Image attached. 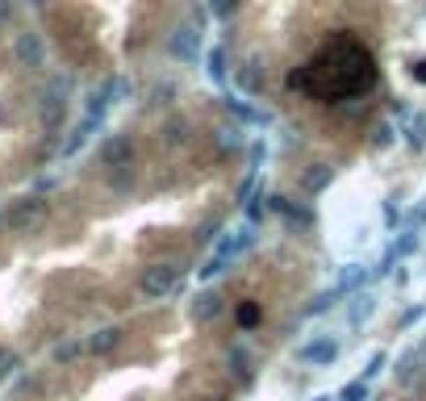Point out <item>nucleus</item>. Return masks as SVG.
Here are the masks:
<instances>
[{"instance_id": "obj_27", "label": "nucleus", "mask_w": 426, "mask_h": 401, "mask_svg": "<svg viewBox=\"0 0 426 401\" xmlns=\"http://www.w3.org/2000/svg\"><path fill=\"white\" fill-rule=\"evenodd\" d=\"M8 17H13V0H0V25H4Z\"/></svg>"}, {"instance_id": "obj_26", "label": "nucleus", "mask_w": 426, "mask_h": 401, "mask_svg": "<svg viewBox=\"0 0 426 401\" xmlns=\"http://www.w3.org/2000/svg\"><path fill=\"white\" fill-rule=\"evenodd\" d=\"M410 67H414V80H418V84H426V59H414Z\"/></svg>"}, {"instance_id": "obj_8", "label": "nucleus", "mask_w": 426, "mask_h": 401, "mask_svg": "<svg viewBox=\"0 0 426 401\" xmlns=\"http://www.w3.org/2000/svg\"><path fill=\"white\" fill-rule=\"evenodd\" d=\"M251 243H255V234H251V230H238L234 239H226V243L218 247V255H213V259H222V264H226V259H238Z\"/></svg>"}, {"instance_id": "obj_22", "label": "nucleus", "mask_w": 426, "mask_h": 401, "mask_svg": "<svg viewBox=\"0 0 426 401\" xmlns=\"http://www.w3.org/2000/svg\"><path fill=\"white\" fill-rule=\"evenodd\" d=\"M389 138H393V130H389V126H376V134H372V146H389Z\"/></svg>"}, {"instance_id": "obj_3", "label": "nucleus", "mask_w": 426, "mask_h": 401, "mask_svg": "<svg viewBox=\"0 0 426 401\" xmlns=\"http://www.w3.org/2000/svg\"><path fill=\"white\" fill-rule=\"evenodd\" d=\"M46 218V201H38V197H25V201H17L13 209H8V226L13 230H29V226H38Z\"/></svg>"}, {"instance_id": "obj_9", "label": "nucleus", "mask_w": 426, "mask_h": 401, "mask_svg": "<svg viewBox=\"0 0 426 401\" xmlns=\"http://www.w3.org/2000/svg\"><path fill=\"white\" fill-rule=\"evenodd\" d=\"M117 343H121V331L117 326H105V331H96L88 339V351L92 356H109V351H117Z\"/></svg>"}, {"instance_id": "obj_16", "label": "nucleus", "mask_w": 426, "mask_h": 401, "mask_svg": "<svg viewBox=\"0 0 426 401\" xmlns=\"http://www.w3.org/2000/svg\"><path fill=\"white\" fill-rule=\"evenodd\" d=\"M339 398H343V401L368 398V381H364V377H360V381H351V385H347V389H343V393H339Z\"/></svg>"}, {"instance_id": "obj_23", "label": "nucleus", "mask_w": 426, "mask_h": 401, "mask_svg": "<svg viewBox=\"0 0 426 401\" xmlns=\"http://www.w3.org/2000/svg\"><path fill=\"white\" fill-rule=\"evenodd\" d=\"M414 247H418V239H414V234H406V239H402V243L393 247V255H410Z\"/></svg>"}, {"instance_id": "obj_6", "label": "nucleus", "mask_w": 426, "mask_h": 401, "mask_svg": "<svg viewBox=\"0 0 426 401\" xmlns=\"http://www.w3.org/2000/svg\"><path fill=\"white\" fill-rule=\"evenodd\" d=\"M335 356H339V343L335 339H318V343L297 347V360L301 364H335Z\"/></svg>"}, {"instance_id": "obj_7", "label": "nucleus", "mask_w": 426, "mask_h": 401, "mask_svg": "<svg viewBox=\"0 0 426 401\" xmlns=\"http://www.w3.org/2000/svg\"><path fill=\"white\" fill-rule=\"evenodd\" d=\"M197 50H201V33H192L188 25L184 29H176V38H172V54H180V59H197Z\"/></svg>"}, {"instance_id": "obj_10", "label": "nucleus", "mask_w": 426, "mask_h": 401, "mask_svg": "<svg viewBox=\"0 0 426 401\" xmlns=\"http://www.w3.org/2000/svg\"><path fill=\"white\" fill-rule=\"evenodd\" d=\"M330 180H335V172H330V167H322V163H314V167H310V172L301 176V184H305V192H322V188H326Z\"/></svg>"}, {"instance_id": "obj_28", "label": "nucleus", "mask_w": 426, "mask_h": 401, "mask_svg": "<svg viewBox=\"0 0 426 401\" xmlns=\"http://www.w3.org/2000/svg\"><path fill=\"white\" fill-rule=\"evenodd\" d=\"M29 4H33V8H42V4H46V0H29Z\"/></svg>"}, {"instance_id": "obj_11", "label": "nucleus", "mask_w": 426, "mask_h": 401, "mask_svg": "<svg viewBox=\"0 0 426 401\" xmlns=\"http://www.w3.org/2000/svg\"><path fill=\"white\" fill-rule=\"evenodd\" d=\"M125 159H130V138H109L105 142V163L109 167H121Z\"/></svg>"}, {"instance_id": "obj_14", "label": "nucleus", "mask_w": 426, "mask_h": 401, "mask_svg": "<svg viewBox=\"0 0 426 401\" xmlns=\"http://www.w3.org/2000/svg\"><path fill=\"white\" fill-rule=\"evenodd\" d=\"M218 142H222V146H230V151H238V146H243V130H238V126L218 130Z\"/></svg>"}, {"instance_id": "obj_20", "label": "nucleus", "mask_w": 426, "mask_h": 401, "mask_svg": "<svg viewBox=\"0 0 426 401\" xmlns=\"http://www.w3.org/2000/svg\"><path fill=\"white\" fill-rule=\"evenodd\" d=\"M238 80H243V88H255V84H259V71H255V63H247V67L238 71Z\"/></svg>"}, {"instance_id": "obj_21", "label": "nucleus", "mask_w": 426, "mask_h": 401, "mask_svg": "<svg viewBox=\"0 0 426 401\" xmlns=\"http://www.w3.org/2000/svg\"><path fill=\"white\" fill-rule=\"evenodd\" d=\"M360 276H364V272H360V268H356V264H351V268H347V272H343V276H339V289H351V285H356V280H360Z\"/></svg>"}, {"instance_id": "obj_1", "label": "nucleus", "mask_w": 426, "mask_h": 401, "mask_svg": "<svg viewBox=\"0 0 426 401\" xmlns=\"http://www.w3.org/2000/svg\"><path fill=\"white\" fill-rule=\"evenodd\" d=\"M289 88L314 92L318 100H347L376 88V59L364 42H356L351 33H339L301 71L289 75Z\"/></svg>"}, {"instance_id": "obj_13", "label": "nucleus", "mask_w": 426, "mask_h": 401, "mask_svg": "<svg viewBox=\"0 0 426 401\" xmlns=\"http://www.w3.org/2000/svg\"><path fill=\"white\" fill-rule=\"evenodd\" d=\"M230 364H234V372H238V377H251V356H247V347H238V343H234V347H230Z\"/></svg>"}, {"instance_id": "obj_2", "label": "nucleus", "mask_w": 426, "mask_h": 401, "mask_svg": "<svg viewBox=\"0 0 426 401\" xmlns=\"http://www.w3.org/2000/svg\"><path fill=\"white\" fill-rule=\"evenodd\" d=\"M176 285H180V268H176V264H155V268H146V276H142V293H146V297H167Z\"/></svg>"}, {"instance_id": "obj_12", "label": "nucleus", "mask_w": 426, "mask_h": 401, "mask_svg": "<svg viewBox=\"0 0 426 401\" xmlns=\"http://www.w3.org/2000/svg\"><path fill=\"white\" fill-rule=\"evenodd\" d=\"M280 213H284L289 222H301V226H314V209H305V205H280Z\"/></svg>"}, {"instance_id": "obj_29", "label": "nucleus", "mask_w": 426, "mask_h": 401, "mask_svg": "<svg viewBox=\"0 0 426 401\" xmlns=\"http://www.w3.org/2000/svg\"><path fill=\"white\" fill-rule=\"evenodd\" d=\"M4 222H8V218H4V213H0V226H4Z\"/></svg>"}, {"instance_id": "obj_5", "label": "nucleus", "mask_w": 426, "mask_h": 401, "mask_svg": "<svg viewBox=\"0 0 426 401\" xmlns=\"http://www.w3.org/2000/svg\"><path fill=\"white\" fill-rule=\"evenodd\" d=\"M188 314H192V322H201V326H205V322H213V318L222 314V297H218L213 289H205V293H197V297H192Z\"/></svg>"}, {"instance_id": "obj_19", "label": "nucleus", "mask_w": 426, "mask_h": 401, "mask_svg": "<svg viewBox=\"0 0 426 401\" xmlns=\"http://www.w3.org/2000/svg\"><path fill=\"white\" fill-rule=\"evenodd\" d=\"M234 13H238V0H213V17L226 21V17H234Z\"/></svg>"}, {"instance_id": "obj_18", "label": "nucleus", "mask_w": 426, "mask_h": 401, "mask_svg": "<svg viewBox=\"0 0 426 401\" xmlns=\"http://www.w3.org/2000/svg\"><path fill=\"white\" fill-rule=\"evenodd\" d=\"M372 314V297H356V305H351V322H360V318H368Z\"/></svg>"}, {"instance_id": "obj_17", "label": "nucleus", "mask_w": 426, "mask_h": 401, "mask_svg": "<svg viewBox=\"0 0 426 401\" xmlns=\"http://www.w3.org/2000/svg\"><path fill=\"white\" fill-rule=\"evenodd\" d=\"M79 351H84V343H59V347H54V360H63V364H67V360H75Z\"/></svg>"}, {"instance_id": "obj_24", "label": "nucleus", "mask_w": 426, "mask_h": 401, "mask_svg": "<svg viewBox=\"0 0 426 401\" xmlns=\"http://www.w3.org/2000/svg\"><path fill=\"white\" fill-rule=\"evenodd\" d=\"M410 138H414V146L426 142V117H414V134H410Z\"/></svg>"}, {"instance_id": "obj_4", "label": "nucleus", "mask_w": 426, "mask_h": 401, "mask_svg": "<svg viewBox=\"0 0 426 401\" xmlns=\"http://www.w3.org/2000/svg\"><path fill=\"white\" fill-rule=\"evenodd\" d=\"M13 54H17L25 67H42V63H46V46H42V38H38V33H17Z\"/></svg>"}, {"instance_id": "obj_25", "label": "nucleus", "mask_w": 426, "mask_h": 401, "mask_svg": "<svg viewBox=\"0 0 426 401\" xmlns=\"http://www.w3.org/2000/svg\"><path fill=\"white\" fill-rule=\"evenodd\" d=\"M167 138H172V142H184V121H172V126H167Z\"/></svg>"}, {"instance_id": "obj_15", "label": "nucleus", "mask_w": 426, "mask_h": 401, "mask_svg": "<svg viewBox=\"0 0 426 401\" xmlns=\"http://www.w3.org/2000/svg\"><path fill=\"white\" fill-rule=\"evenodd\" d=\"M209 75H213L218 84L226 80V54H222V50H213V54H209Z\"/></svg>"}]
</instances>
